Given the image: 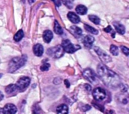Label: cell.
<instances>
[{"label": "cell", "instance_id": "cell-1", "mask_svg": "<svg viewBox=\"0 0 129 114\" xmlns=\"http://www.w3.org/2000/svg\"><path fill=\"white\" fill-rule=\"evenodd\" d=\"M97 71L101 80L108 87H116L120 85V78L119 76L116 73L109 69L104 64H99L97 67Z\"/></svg>", "mask_w": 129, "mask_h": 114}, {"label": "cell", "instance_id": "cell-2", "mask_svg": "<svg viewBox=\"0 0 129 114\" xmlns=\"http://www.w3.org/2000/svg\"><path fill=\"white\" fill-rule=\"evenodd\" d=\"M27 60L26 55H23L21 57H16L13 58L9 63L8 71L12 73L23 66Z\"/></svg>", "mask_w": 129, "mask_h": 114}, {"label": "cell", "instance_id": "cell-3", "mask_svg": "<svg viewBox=\"0 0 129 114\" xmlns=\"http://www.w3.org/2000/svg\"><path fill=\"white\" fill-rule=\"evenodd\" d=\"M64 50L62 46L60 45L51 47L47 50V54L51 57L54 58H59L64 54Z\"/></svg>", "mask_w": 129, "mask_h": 114}, {"label": "cell", "instance_id": "cell-4", "mask_svg": "<svg viewBox=\"0 0 129 114\" xmlns=\"http://www.w3.org/2000/svg\"><path fill=\"white\" fill-rule=\"evenodd\" d=\"M61 46H62L64 51L69 53H74L76 51L81 49L80 45L72 44L68 39H64L62 40Z\"/></svg>", "mask_w": 129, "mask_h": 114}, {"label": "cell", "instance_id": "cell-5", "mask_svg": "<svg viewBox=\"0 0 129 114\" xmlns=\"http://www.w3.org/2000/svg\"><path fill=\"white\" fill-rule=\"evenodd\" d=\"M83 76L88 81L92 84L97 83V79L95 72L90 68L85 69L83 72Z\"/></svg>", "mask_w": 129, "mask_h": 114}, {"label": "cell", "instance_id": "cell-6", "mask_svg": "<svg viewBox=\"0 0 129 114\" xmlns=\"http://www.w3.org/2000/svg\"><path fill=\"white\" fill-rule=\"evenodd\" d=\"M30 82V79L28 77L24 76L21 77L17 82L16 86L17 90L23 91L27 88Z\"/></svg>", "mask_w": 129, "mask_h": 114}, {"label": "cell", "instance_id": "cell-7", "mask_svg": "<svg viewBox=\"0 0 129 114\" xmlns=\"http://www.w3.org/2000/svg\"><path fill=\"white\" fill-rule=\"evenodd\" d=\"M94 50L95 51V52L97 54L98 56L101 60V61L103 62L108 63L111 61L112 60L111 57L106 53H105L103 50L100 49L99 47L95 46L94 47Z\"/></svg>", "mask_w": 129, "mask_h": 114}, {"label": "cell", "instance_id": "cell-8", "mask_svg": "<svg viewBox=\"0 0 129 114\" xmlns=\"http://www.w3.org/2000/svg\"><path fill=\"white\" fill-rule=\"evenodd\" d=\"M92 94L95 100L100 101L105 98L106 96V92L103 88L101 87H97L93 90Z\"/></svg>", "mask_w": 129, "mask_h": 114}, {"label": "cell", "instance_id": "cell-9", "mask_svg": "<svg viewBox=\"0 0 129 114\" xmlns=\"http://www.w3.org/2000/svg\"><path fill=\"white\" fill-rule=\"evenodd\" d=\"M17 111L16 106L12 103H8L2 109L3 114H15Z\"/></svg>", "mask_w": 129, "mask_h": 114}, {"label": "cell", "instance_id": "cell-10", "mask_svg": "<svg viewBox=\"0 0 129 114\" xmlns=\"http://www.w3.org/2000/svg\"><path fill=\"white\" fill-rule=\"evenodd\" d=\"M34 54L38 57L41 56L43 53V47L40 44H37L35 45L33 48Z\"/></svg>", "mask_w": 129, "mask_h": 114}, {"label": "cell", "instance_id": "cell-11", "mask_svg": "<svg viewBox=\"0 0 129 114\" xmlns=\"http://www.w3.org/2000/svg\"><path fill=\"white\" fill-rule=\"evenodd\" d=\"M42 36L43 41L46 43H49L53 38V34L50 30H46L44 31Z\"/></svg>", "mask_w": 129, "mask_h": 114}, {"label": "cell", "instance_id": "cell-12", "mask_svg": "<svg viewBox=\"0 0 129 114\" xmlns=\"http://www.w3.org/2000/svg\"><path fill=\"white\" fill-rule=\"evenodd\" d=\"M94 41V38L91 35H87L84 39V44L87 48H91Z\"/></svg>", "mask_w": 129, "mask_h": 114}, {"label": "cell", "instance_id": "cell-13", "mask_svg": "<svg viewBox=\"0 0 129 114\" xmlns=\"http://www.w3.org/2000/svg\"><path fill=\"white\" fill-rule=\"evenodd\" d=\"M67 16L69 20L73 23L77 24L80 21V19L79 17L74 12H69Z\"/></svg>", "mask_w": 129, "mask_h": 114}, {"label": "cell", "instance_id": "cell-14", "mask_svg": "<svg viewBox=\"0 0 129 114\" xmlns=\"http://www.w3.org/2000/svg\"><path fill=\"white\" fill-rule=\"evenodd\" d=\"M57 114H68L69 108L65 104H61L58 106L56 109Z\"/></svg>", "mask_w": 129, "mask_h": 114}, {"label": "cell", "instance_id": "cell-15", "mask_svg": "<svg viewBox=\"0 0 129 114\" xmlns=\"http://www.w3.org/2000/svg\"><path fill=\"white\" fill-rule=\"evenodd\" d=\"M113 25L114 26L117 33L121 35H123L124 34L125 29L123 25H122L121 24H120L117 22H114L113 23Z\"/></svg>", "mask_w": 129, "mask_h": 114}, {"label": "cell", "instance_id": "cell-16", "mask_svg": "<svg viewBox=\"0 0 129 114\" xmlns=\"http://www.w3.org/2000/svg\"><path fill=\"white\" fill-rule=\"evenodd\" d=\"M76 11L78 14L84 15L87 12V8L84 5H79L76 8Z\"/></svg>", "mask_w": 129, "mask_h": 114}, {"label": "cell", "instance_id": "cell-17", "mask_svg": "<svg viewBox=\"0 0 129 114\" xmlns=\"http://www.w3.org/2000/svg\"><path fill=\"white\" fill-rule=\"evenodd\" d=\"M70 30L72 32V33L74 34V35H77V36H79L82 35V29L76 26H72L70 27Z\"/></svg>", "mask_w": 129, "mask_h": 114}, {"label": "cell", "instance_id": "cell-18", "mask_svg": "<svg viewBox=\"0 0 129 114\" xmlns=\"http://www.w3.org/2000/svg\"><path fill=\"white\" fill-rule=\"evenodd\" d=\"M16 90H17V88L16 86V84H11L8 85L7 86H6L5 88V91L8 94L12 93L14 92L15 91H16Z\"/></svg>", "mask_w": 129, "mask_h": 114}, {"label": "cell", "instance_id": "cell-19", "mask_svg": "<svg viewBox=\"0 0 129 114\" xmlns=\"http://www.w3.org/2000/svg\"><path fill=\"white\" fill-rule=\"evenodd\" d=\"M54 32L58 35H61L63 33V30L58 24V22L56 20L54 21Z\"/></svg>", "mask_w": 129, "mask_h": 114}, {"label": "cell", "instance_id": "cell-20", "mask_svg": "<svg viewBox=\"0 0 129 114\" xmlns=\"http://www.w3.org/2000/svg\"><path fill=\"white\" fill-rule=\"evenodd\" d=\"M24 32L22 30H19L14 35V39L16 42L20 41L24 37Z\"/></svg>", "mask_w": 129, "mask_h": 114}, {"label": "cell", "instance_id": "cell-21", "mask_svg": "<svg viewBox=\"0 0 129 114\" xmlns=\"http://www.w3.org/2000/svg\"><path fill=\"white\" fill-rule=\"evenodd\" d=\"M84 28L86 30H87V31L89 32L91 34H95V35H97V34H98V30H97L94 28H93L92 27H91V26H89L88 25L85 24L84 25Z\"/></svg>", "mask_w": 129, "mask_h": 114}, {"label": "cell", "instance_id": "cell-22", "mask_svg": "<svg viewBox=\"0 0 129 114\" xmlns=\"http://www.w3.org/2000/svg\"><path fill=\"white\" fill-rule=\"evenodd\" d=\"M89 19L96 25H98L100 22V19L96 16L94 15H90L88 16Z\"/></svg>", "mask_w": 129, "mask_h": 114}, {"label": "cell", "instance_id": "cell-23", "mask_svg": "<svg viewBox=\"0 0 129 114\" xmlns=\"http://www.w3.org/2000/svg\"><path fill=\"white\" fill-rule=\"evenodd\" d=\"M33 114H43L42 111L41 110L40 107L38 104H35L33 107L32 109Z\"/></svg>", "mask_w": 129, "mask_h": 114}, {"label": "cell", "instance_id": "cell-24", "mask_svg": "<svg viewBox=\"0 0 129 114\" xmlns=\"http://www.w3.org/2000/svg\"><path fill=\"white\" fill-rule=\"evenodd\" d=\"M110 52L113 55L116 56L118 54V48L116 46L111 45L110 47Z\"/></svg>", "mask_w": 129, "mask_h": 114}, {"label": "cell", "instance_id": "cell-25", "mask_svg": "<svg viewBox=\"0 0 129 114\" xmlns=\"http://www.w3.org/2000/svg\"><path fill=\"white\" fill-rule=\"evenodd\" d=\"M104 31L106 33H111V35L112 37L113 38L115 37V33L114 31L112 29L111 26H110V25L108 26L107 27H106L104 29Z\"/></svg>", "mask_w": 129, "mask_h": 114}, {"label": "cell", "instance_id": "cell-26", "mask_svg": "<svg viewBox=\"0 0 129 114\" xmlns=\"http://www.w3.org/2000/svg\"><path fill=\"white\" fill-rule=\"evenodd\" d=\"M50 65L49 63L45 62L40 67V69L42 71H47L48 70L49 67H50Z\"/></svg>", "mask_w": 129, "mask_h": 114}, {"label": "cell", "instance_id": "cell-27", "mask_svg": "<svg viewBox=\"0 0 129 114\" xmlns=\"http://www.w3.org/2000/svg\"><path fill=\"white\" fill-rule=\"evenodd\" d=\"M63 4L69 9H71L73 7V3L71 1H63Z\"/></svg>", "mask_w": 129, "mask_h": 114}, {"label": "cell", "instance_id": "cell-28", "mask_svg": "<svg viewBox=\"0 0 129 114\" xmlns=\"http://www.w3.org/2000/svg\"><path fill=\"white\" fill-rule=\"evenodd\" d=\"M120 48H121V50L122 51V52L125 54L126 55V56H128V53H129V49L128 48L125 47V46H120Z\"/></svg>", "mask_w": 129, "mask_h": 114}, {"label": "cell", "instance_id": "cell-29", "mask_svg": "<svg viewBox=\"0 0 129 114\" xmlns=\"http://www.w3.org/2000/svg\"><path fill=\"white\" fill-rule=\"evenodd\" d=\"M84 86H85V88H86V89L88 91H90L91 89V86L89 84H85L84 85Z\"/></svg>", "mask_w": 129, "mask_h": 114}, {"label": "cell", "instance_id": "cell-30", "mask_svg": "<svg viewBox=\"0 0 129 114\" xmlns=\"http://www.w3.org/2000/svg\"><path fill=\"white\" fill-rule=\"evenodd\" d=\"M121 87H122V91H126L127 90V89H128V86L127 85H122L121 86Z\"/></svg>", "mask_w": 129, "mask_h": 114}, {"label": "cell", "instance_id": "cell-31", "mask_svg": "<svg viewBox=\"0 0 129 114\" xmlns=\"http://www.w3.org/2000/svg\"><path fill=\"white\" fill-rule=\"evenodd\" d=\"M64 83L66 85V87L67 88H69L70 86V82H69V81L68 79H65L64 80Z\"/></svg>", "mask_w": 129, "mask_h": 114}, {"label": "cell", "instance_id": "cell-32", "mask_svg": "<svg viewBox=\"0 0 129 114\" xmlns=\"http://www.w3.org/2000/svg\"><path fill=\"white\" fill-rule=\"evenodd\" d=\"M53 2H54V4L57 6V7H59L61 5V2L59 1H52Z\"/></svg>", "mask_w": 129, "mask_h": 114}, {"label": "cell", "instance_id": "cell-33", "mask_svg": "<svg viewBox=\"0 0 129 114\" xmlns=\"http://www.w3.org/2000/svg\"><path fill=\"white\" fill-rule=\"evenodd\" d=\"M90 108H91V106H90V105H86L85 106L84 108L83 109H84V110L86 111V110H88V109H90Z\"/></svg>", "mask_w": 129, "mask_h": 114}, {"label": "cell", "instance_id": "cell-34", "mask_svg": "<svg viewBox=\"0 0 129 114\" xmlns=\"http://www.w3.org/2000/svg\"><path fill=\"white\" fill-rule=\"evenodd\" d=\"M4 98V94H3V93L0 91V101L2 100Z\"/></svg>", "mask_w": 129, "mask_h": 114}, {"label": "cell", "instance_id": "cell-35", "mask_svg": "<svg viewBox=\"0 0 129 114\" xmlns=\"http://www.w3.org/2000/svg\"><path fill=\"white\" fill-rule=\"evenodd\" d=\"M2 75H3V74H2V73H0V78L2 76Z\"/></svg>", "mask_w": 129, "mask_h": 114}]
</instances>
